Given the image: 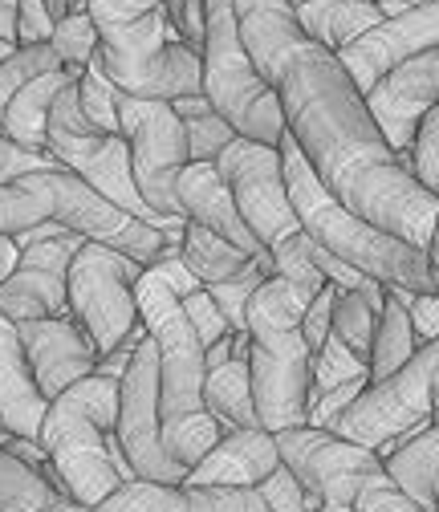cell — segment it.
<instances>
[{
  "instance_id": "35",
  "label": "cell",
  "mask_w": 439,
  "mask_h": 512,
  "mask_svg": "<svg viewBox=\"0 0 439 512\" xmlns=\"http://www.w3.org/2000/svg\"><path fill=\"white\" fill-rule=\"evenodd\" d=\"M183 126H187V147H192V163H216V159L224 155V147L236 139V126H232L216 106H208V110H200V114H192V118H183Z\"/></svg>"
},
{
  "instance_id": "17",
  "label": "cell",
  "mask_w": 439,
  "mask_h": 512,
  "mask_svg": "<svg viewBox=\"0 0 439 512\" xmlns=\"http://www.w3.org/2000/svg\"><path fill=\"white\" fill-rule=\"evenodd\" d=\"M435 45H439V0H427V5H415L399 17H383L374 29H366L362 37L342 45L338 61L366 98L395 66H403L407 57L427 53Z\"/></svg>"
},
{
  "instance_id": "42",
  "label": "cell",
  "mask_w": 439,
  "mask_h": 512,
  "mask_svg": "<svg viewBox=\"0 0 439 512\" xmlns=\"http://www.w3.org/2000/svg\"><path fill=\"white\" fill-rule=\"evenodd\" d=\"M366 387H370V374L350 378V382H338V387H330L326 395H318V399H313V407H309V427H326V431H334V423L342 419V411H346Z\"/></svg>"
},
{
  "instance_id": "22",
  "label": "cell",
  "mask_w": 439,
  "mask_h": 512,
  "mask_svg": "<svg viewBox=\"0 0 439 512\" xmlns=\"http://www.w3.org/2000/svg\"><path fill=\"white\" fill-rule=\"evenodd\" d=\"M179 200H183V216H187V220H196V224L220 232L224 240H232L236 248H244L248 256H257L265 269L277 273L269 248L253 236V228L244 224V216H240V208H236V196H232V187H228V179L220 175L216 163H187L183 175H179Z\"/></svg>"
},
{
  "instance_id": "48",
  "label": "cell",
  "mask_w": 439,
  "mask_h": 512,
  "mask_svg": "<svg viewBox=\"0 0 439 512\" xmlns=\"http://www.w3.org/2000/svg\"><path fill=\"white\" fill-rule=\"evenodd\" d=\"M17 17H21V0H0V41L17 45Z\"/></svg>"
},
{
  "instance_id": "52",
  "label": "cell",
  "mask_w": 439,
  "mask_h": 512,
  "mask_svg": "<svg viewBox=\"0 0 439 512\" xmlns=\"http://www.w3.org/2000/svg\"><path fill=\"white\" fill-rule=\"evenodd\" d=\"M431 395H435V423H439V370H435V382H431Z\"/></svg>"
},
{
  "instance_id": "7",
  "label": "cell",
  "mask_w": 439,
  "mask_h": 512,
  "mask_svg": "<svg viewBox=\"0 0 439 512\" xmlns=\"http://www.w3.org/2000/svg\"><path fill=\"white\" fill-rule=\"evenodd\" d=\"M49 155L61 159V167H70L74 175H82L90 187H98L102 196H110L114 204H122L127 212H135L139 220H147L151 228H159L167 240H183L187 220L179 216H163L155 212L143 191L135 183V167H131V143L127 135H110L86 118L82 98H78V82H70L61 90V98L53 102L49 114Z\"/></svg>"
},
{
  "instance_id": "21",
  "label": "cell",
  "mask_w": 439,
  "mask_h": 512,
  "mask_svg": "<svg viewBox=\"0 0 439 512\" xmlns=\"http://www.w3.org/2000/svg\"><path fill=\"white\" fill-rule=\"evenodd\" d=\"M281 447L277 435L265 427H228L216 447L192 464L183 484H204V488H257L269 480L273 468H281Z\"/></svg>"
},
{
  "instance_id": "19",
  "label": "cell",
  "mask_w": 439,
  "mask_h": 512,
  "mask_svg": "<svg viewBox=\"0 0 439 512\" xmlns=\"http://www.w3.org/2000/svg\"><path fill=\"white\" fill-rule=\"evenodd\" d=\"M439 102V45L427 53L407 57L403 66H395L379 86L366 94V106L374 114V122L383 126L387 143L407 155L415 135H419V122L427 118V110Z\"/></svg>"
},
{
  "instance_id": "36",
  "label": "cell",
  "mask_w": 439,
  "mask_h": 512,
  "mask_svg": "<svg viewBox=\"0 0 439 512\" xmlns=\"http://www.w3.org/2000/svg\"><path fill=\"white\" fill-rule=\"evenodd\" d=\"M411 171L415 179L431 191V196H439V102L427 110V118L419 122V135L411 143Z\"/></svg>"
},
{
  "instance_id": "26",
  "label": "cell",
  "mask_w": 439,
  "mask_h": 512,
  "mask_svg": "<svg viewBox=\"0 0 439 512\" xmlns=\"http://www.w3.org/2000/svg\"><path fill=\"white\" fill-rule=\"evenodd\" d=\"M204 403L224 431L228 427H261L257 399H253V366H248V358H232V362L208 370Z\"/></svg>"
},
{
  "instance_id": "41",
  "label": "cell",
  "mask_w": 439,
  "mask_h": 512,
  "mask_svg": "<svg viewBox=\"0 0 439 512\" xmlns=\"http://www.w3.org/2000/svg\"><path fill=\"white\" fill-rule=\"evenodd\" d=\"M338 297H342V285H334V281H326L318 293H313V301L305 305V317H301V330H305V338H309V346H313V354L322 350V342L334 334V305H338Z\"/></svg>"
},
{
  "instance_id": "31",
  "label": "cell",
  "mask_w": 439,
  "mask_h": 512,
  "mask_svg": "<svg viewBox=\"0 0 439 512\" xmlns=\"http://www.w3.org/2000/svg\"><path fill=\"white\" fill-rule=\"evenodd\" d=\"M49 41H53V49L61 53V61H66V70H70L74 78H82L86 66H90V57H94L98 45H102V33H98V21H94L90 5L74 9L66 21H57Z\"/></svg>"
},
{
  "instance_id": "8",
  "label": "cell",
  "mask_w": 439,
  "mask_h": 512,
  "mask_svg": "<svg viewBox=\"0 0 439 512\" xmlns=\"http://www.w3.org/2000/svg\"><path fill=\"white\" fill-rule=\"evenodd\" d=\"M98 33V53L118 90L163 102L204 94V53L179 41L163 5L122 25H98Z\"/></svg>"
},
{
  "instance_id": "3",
  "label": "cell",
  "mask_w": 439,
  "mask_h": 512,
  "mask_svg": "<svg viewBox=\"0 0 439 512\" xmlns=\"http://www.w3.org/2000/svg\"><path fill=\"white\" fill-rule=\"evenodd\" d=\"M277 147H281V163H285L289 200H293L297 220L309 232V240H318L322 248L342 256L346 265L362 269L366 277H379L383 285L435 293V273H431L427 248H415L403 236H395V232H387L379 224L362 220L358 212H350L322 183V175L313 171V163L305 159L301 143L289 131H285V139Z\"/></svg>"
},
{
  "instance_id": "24",
  "label": "cell",
  "mask_w": 439,
  "mask_h": 512,
  "mask_svg": "<svg viewBox=\"0 0 439 512\" xmlns=\"http://www.w3.org/2000/svg\"><path fill=\"white\" fill-rule=\"evenodd\" d=\"M297 21L318 45L338 53L342 45H350L354 37H362L366 29L379 25L383 9L374 5V0H301Z\"/></svg>"
},
{
  "instance_id": "34",
  "label": "cell",
  "mask_w": 439,
  "mask_h": 512,
  "mask_svg": "<svg viewBox=\"0 0 439 512\" xmlns=\"http://www.w3.org/2000/svg\"><path fill=\"white\" fill-rule=\"evenodd\" d=\"M265 277H273L265 265H248L244 273H236V277H228V281H212V285H208V293L216 297L220 313L228 317V326H232L236 334H244V330H248V301H253V293L265 285Z\"/></svg>"
},
{
  "instance_id": "30",
  "label": "cell",
  "mask_w": 439,
  "mask_h": 512,
  "mask_svg": "<svg viewBox=\"0 0 439 512\" xmlns=\"http://www.w3.org/2000/svg\"><path fill=\"white\" fill-rule=\"evenodd\" d=\"M66 70V61L53 49V41H37V45H17L13 53L0 57V118H5V106L13 102V94L21 86H29L41 74Z\"/></svg>"
},
{
  "instance_id": "16",
  "label": "cell",
  "mask_w": 439,
  "mask_h": 512,
  "mask_svg": "<svg viewBox=\"0 0 439 512\" xmlns=\"http://www.w3.org/2000/svg\"><path fill=\"white\" fill-rule=\"evenodd\" d=\"M86 236L66 232L53 240H33L21 248V261L13 277L0 285V309L13 322H29V317H70V265Z\"/></svg>"
},
{
  "instance_id": "53",
  "label": "cell",
  "mask_w": 439,
  "mask_h": 512,
  "mask_svg": "<svg viewBox=\"0 0 439 512\" xmlns=\"http://www.w3.org/2000/svg\"><path fill=\"white\" fill-rule=\"evenodd\" d=\"M322 512H354V504H322Z\"/></svg>"
},
{
  "instance_id": "25",
  "label": "cell",
  "mask_w": 439,
  "mask_h": 512,
  "mask_svg": "<svg viewBox=\"0 0 439 512\" xmlns=\"http://www.w3.org/2000/svg\"><path fill=\"white\" fill-rule=\"evenodd\" d=\"M387 476L427 512L439 508V423H427L407 435L399 452L387 456Z\"/></svg>"
},
{
  "instance_id": "13",
  "label": "cell",
  "mask_w": 439,
  "mask_h": 512,
  "mask_svg": "<svg viewBox=\"0 0 439 512\" xmlns=\"http://www.w3.org/2000/svg\"><path fill=\"white\" fill-rule=\"evenodd\" d=\"M37 179L49 191L53 220H61L70 232H78L86 240H98V244H110L118 252L135 256L139 265H155L163 252H171V248L183 244V240H167L159 228H151L135 212L114 204L110 196H102L98 187H90L70 167H61V171H37Z\"/></svg>"
},
{
  "instance_id": "27",
  "label": "cell",
  "mask_w": 439,
  "mask_h": 512,
  "mask_svg": "<svg viewBox=\"0 0 439 512\" xmlns=\"http://www.w3.org/2000/svg\"><path fill=\"white\" fill-rule=\"evenodd\" d=\"M179 256H183L187 269H192L204 285H212V281H228V277L244 273L248 265H261L257 256H248L244 248H236L232 240H224L220 232H212V228H204V224H196V220H187ZM269 273H273V269H269Z\"/></svg>"
},
{
  "instance_id": "29",
  "label": "cell",
  "mask_w": 439,
  "mask_h": 512,
  "mask_svg": "<svg viewBox=\"0 0 439 512\" xmlns=\"http://www.w3.org/2000/svg\"><path fill=\"white\" fill-rule=\"evenodd\" d=\"M53 500L61 496L49 488V480L25 460H17L9 447H0V512H41Z\"/></svg>"
},
{
  "instance_id": "20",
  "label": "cell",
  "mask_w": 439,
  "mask_h": 512,
  "mask_svg": "<svg viewBox=\"0 0 439 512\" xmlns=\"http://www.w3.org/2000/svg\"><path fill=\"white\" fill-rule=\"evenodd\" d=\"M90 512H273L257 488H204V484H151L127 480Z\"/></svg>"
},
{
  "instance_id": "50",
  "label": "cell",
  "mask_w": 439,
  "mask_h": 512,
  "mask_svg": "<svg viewBox=\"0 0 439 512\" xmlns=\"http://www.w3.org/2000/svg\"><path fill=\"white\" fill-rule=\"evenodd\" d=\"M427 256H431V273H435V293H439V220H435V232H431Z\"/></svg>"
},
{
  "instance_id": "15",
  "label": "cell",
  "mask_w": 439,
  "mask_h": 512,
  "mask_svg": "<svg viewBox=\"0 0 439 512\" xmlns=\"http://www.w3.org/2000/svg\"><path fill=\"white\" fill-rule=\"evenodd\" d=\"M277 447L281 460L305 484V492H313L322 504H354L358 488L387 468L374 447H362L354 439H342L338 431L309 423L277 431Z\"/></svg>"
},
{
  "instance_id": "14",
  "label": "cell",
  "mask_w": 439,
  "mask_h": 512,
  "mask_svg": "<svg viewBox=\"0 0 439 512\" xmlns=\"http://www.w3.org/2000/svg\"><path fill=\"white\" fill-rule=\"evenodd\" d=\"M118 439L127 452L139 480L151 484H183L187 468L163 435V411H159V346L147 330L143 346L135 350L131 370L122 374V403H118Z\"/></svg>"
},
{
  "instance_id": "32",
  "label": "cell",
  "mask_w": 439,
  "mask_h": 512,
  "mask_svg": "<svg viewBox=\"0 0 439 512\" xmlns=\"http://www.w3.org/2000/svg\"><path fill=\"white\" fill-rule=\"evenodd\" d=\"M78 98H82V110L86 118L98 126V131H110V135H122V118H118V86L114 78L106 74V61L102 53L90 57V66L78 82Z\"/></svg>"
},
{
  "instance_id": "43",
  "label": "cell",
  "mask_w": 439,
  "mask_h": 512,
  "mask_svg": "<svg viewBox=\"0 0 439 512\" xmlns=\"http://www.w3.org/2000/svg\"><path fill=\"white\" fill-rule=\"evenodd\" d=\"M167 21L179 33V41H187L192 49L204 53V33H208V5L204 0H163Z\"/></svg>"
},
{
  "instance_id": "5",
  "label": "cell",
  "mask_w": 439,
  "mask_h": 512,
  "mask_svg": "<svg viewBox=\"0 0 439 512\" xmlns=\"http://www.w3.org/2000/svg\"><path fill=\"white\" fill-rule=\"evenodd\" d=\"M118 403H122V378L94 370L45 407V419L37 431L49 460L66 476L70 496L82 500L86 508L102 504L110 492L127 484L114 472L106 452V431L118 427Z\"/></svg>"
},
{
  "instance_id": "2",
  "label": "cell",
  "mask_w": 439,
  "mask_h": 512,
  "mask_svg": "<svg viewBox=\"0 0 439 512\" xmlns=\"http://www.w3.org/2000/svg\"><path fill=\"white\" fill-rule=\"evenodd\" d=\"M139 317L147 322L155 346H159V411H163V435L167 447L192 468L200 464L224 427L204 403V382H208V346L192 330L183 313V297L171 289L163 265H147L135 285Z\"/></svg>"
},
{
  "instance_id": "47",
  "label": "cell",
  "mask_w": 439,
  "mask_h": 512,
  "mask_svg": "<svg viewBox=\"0 0 439 512\" xmlns=\"http://www.w3.org/2000/svg\"><path fill=\"white\" fill-rule=\"evenodd\" d=\"M17 261H21V244H17V236H13V232H0V285L13 277Z\"/></svg>"
},
{
  "instance_id": "23",
  "label": "cell",
  "mask_w": 439,
  "mask_h": 512,
  "mask_svg": "<svg viewBox=\"0 0 439 512\" xmlns=\"http://www.w3.org/2000/svg\"><path fill=\"white\" fill-rule=\"evenodd\" d=\"M70 82H82V78H74L70 70H53V74H41L29 86H21L13 94V102L5 106L0 131H5L13 143L29 147V151H49V114H53V102L61 98V90H66Z\"/></svg>"
},
{
  "instance_id": "9",
  "label": "cell",
  "mask_w": 439,
  "mask_h": 512,
  "mask_svg": "<svg viewBox=\"0 0 439 512\" xmlns=\"http://www.w3.org/2000/svg\"><path fill=\"white\" fill-rule=\"evenodd\" d=\"M49 216H53V204H49V191L37 179V171L21 175L17 183H0V232L17 236V232H25V228H33V224H41ZM45 407L49 403H45L37 378L29 370L17 322L0 309V415H5L9 431L37 439Z\"/></svg>"
},
{
  "instance_id": "38",
  "label": "cell",
  "mask_w": 439,
  "mask_h": 512,
  "mask_svg": "<svg viewBox=\"0 0 439 512\" xmlns=\"http://www.w3.org/2000/svg\"><path fill=\"white\" fill-rule=\"evenodd\" d=\"M183 313H187V322H192V330L200 334L204 346H212V342H220V338L232 334L228 317L220 313V305H216V297L208 293V285H200L196 293H187V297H183Z\"/></svg>"
},
{
  "instance_id": "39",
  "label": "cell",
  "mask_w": 439,
  "mask_h": 512,
  "mask_svg": "<svg viewBox=\"0 0 439 512\" xmlns=\"http://www.w3.org/2000/svg\"><path fill=\"white\" fill-rule=\"evenodd\" d=\"M33 171H61V159L49 151H29L0 131V183H17L21 175H33Z\"/></svg>"
},
{
  "instance_id": "18",
  "label": "cell",
  "mask_w": 439,
  "mask_h": 512,
  "mask_svg": "<svg viewBox=\"0 0 439 512\" xmlns=\"http://www.w3.org/2000/svg\"><path fill=\"white\" fill-rule=\"evenodd\" d=\"M17 334H21L29 370L37 378L45 403H53L78 378L98 370V346L74 313L70 317H29V322H17Z\"/></svg>"
},
{
  "instance_id": "11",
  "label": "cell",
  "mask_w": 439,
  "mask_h": 512,
  "mask_svg": "<svg viewBox=\"0 0 439 512\" xmlns=\"http://www.w3.org/2000/svg\"><path fill=\"white\" fill-rule=\"evenodd\" d=\"M435 370H439V338L423 342L415 350V358L407 366H399L395 374L370 382L342 411L334 431L362 447H379L391 435H411V431L435 423V395H431Z\"/></svg>"
},
{
  "instance_id": "12",
  "label": "cell",
  "mask_w": 439,
  "mask_h": 512,
  "mask_svg": "<svg viewBox=\"0 0 439 512\" xmlns=\"http://www.w3.org/2000/svg\"><path fill=\"white\" fill-rule=\"evenodd\" d=\"M147 265H139L135 256L118 252L110 244L86 240L70 265V309L74 317L90 330L98 358L110 354L122 338H127L143 317L135 301V285Z\"/></svg>"
},
{
  "instance_id": "45",
  "label": "cell",
  "mask_w": 439,
  "mask_h": 512,
  "mask_svg": "<svg viewBox=\"0 0 439 512\" xmlns=\"http://www.w3.org/2000/svg\"><path fill=\"white\" fill-rule=\"evenodd\" d=\"M163 0H90V13L98 25H122V21H135L151 9H159Z\"/></svg>"
},
{
  "instance_id": "40",
  "label": "cell",
  "mask_w": 439,
  "mask_h": 512,
  "mask_svg": "<svg viewBox=\"0 0 439 512\" xmlns=\"http://www.w3.org/2000/svg\"><path fill=\"white\" fill-rule=\"evenodd\" d=\"M257 492L269 500L273 512H309V492H305V484L297 480V472L289 464L273 468L269 480L257 484Z\"/></svg>"
},
{
  "instance_id": "4",
  "label": "cell",
  "mask_w": 439,
  "mask_h": 512,
  "mask_svg": "<svg viewBox=\"0 0 439 512\" xmlns=\"http://www.w3.org/2000/svg\"><path fill=\"white\" fill-rule=\"evenodd\" d=\"M309 289L285 273L265 277V285L248 301V334H253V399L265 431H285L309 423V391H313V346L301 330Z\"/></svg>"
},
{
  "instance_id": "46",
  "label": "cell",
  "mask_w": 439,
  "mask_h": 512,
  "mask_svg": "<svg viewBox=\"0 0 439 512\" xmlns=\"http://www.w3.org/2000/svg\"><path fill=\"white\" fill-rule=\"evenodd\" d=\"M407 313H411V326H415L419 342L439 338V293H415Z\"/></svg>"
},
{
  "instance_id": "6",
  "label": "cell",
  "mask_w": 439,
  "mask_h": 512,
  "mask_svg": "<svg viewBox=\"0 0 439 512\" xmlns=\"http://www.w3.org/2000/svg\"><path fill=\"white\" fill-rule=\"evenodd\" d=\"M216 167L232 187L244 224L253 228V236L269 248L277 273H285V277H293L309 289H322L326 273L313 265V240L301 228L297 208L289 200L281 147L236 135L224 147V155L216 159Z\"/></svg>"
},
{
  "instance_id": "37",
  "label": "cell",
  "mask_w": 439,
  "mask_h": 512,
  "mask_svg": "<svg viewBox=\"0 0 439 512\" xmlns=\"http://www.w3.org/2000/svg\"><path fill=\"white\" fill-rule=\"evenodd\" d=\"M354 512H427V508H423L419 500H411V496L387 476V468H383L379 476H370V480L358 488Z\"/></svg>"
},
{
  "instance_id": "49",
  "label": "cell",
  "mask_w": 439,
  "mask_h": 512,
  "mask_svg": "<svg viewBox=\"0 0 439 512\" xmlns=\"http://www.w3.org/2000/svg\"><path fill=\"white\" fill-rule=\"evenodd\" d=\"M374 5L383 9V17H399V13L415 9V5H427V0H374Z\"/></svg>"
},
{
  "instance_id": "33",
  "label": "cell",
  "mask_w": 439,
  "mask_h": 512,
  "mask_svg": "<svg viewBox=\"0 0 439 512\" xmlns=\"http://www.w3.org/2000/svg\"><path fill=\"white\" fill-rule=\"evenodd\" d=\"M362 374H370V362L362 354H354L338 334H330L322 342V350L313 354V391H309V399H318L330 387H338V382H350V378H362Z\"/></svg>"
},
{
  "instance_id": "51",
  "label": "cell",
  "mask_w": 439,
  "mask_h": 512,
  "mask_svg": "<svg viewBox=\"0 0 439 512\" xmlns=\"http://www.w3.org/2000/svg\"><path fill=\"white\" fill-rule=\"evenodd\" d=\"M41 512H90L82 500H70V496H61V500H53L49 508H41Z\"/></svg>"
},
{
  "instance_id": "1",
  "label": "cell",
  "mask_w": 439,
  "mask_h": 512,
  "mask_svg": "<svg viewBox=\"0 0 439 512\" xmlns=\"http://www.w3.org/2000/svg\"><path fill=\"white\" fill-rule=\"evenodd\" d=\"M236 17L257 70L281 98L289 135L322 183L362 220L427 248L439 196L415 179L411 155L387 143L338 53L301 29L289 0H236Z\"/></svg>"
},
{
  "instance_id": "28",
  "label": "cell",
  "mask_w": 439,
  "mask_h": 512,
  "mask_svg": "<svg viewBox=\"0 0 439 512\" xmlns=\"http://www.w3.org/2000/svg\"><path fill=\"white\" fill-rule=\"evenodd\" d=\"M419 334L411 326V313L399 297L387 293V309L379 317V330H374V350H370V382H379L387 374H395L399 366H407L419 350Z\"/></svg>"
},
{
  "instance_id": "44",
  "label": "cell",
  "mask_w": 439,
  "mask_h": 512,
  "mask_svg": "<svg viewBox=\"0 0 439 512\" xmlns=\"http://www.w3.org/2000/svg\"><path fill=\"white\" fill-rule=\"evenodd\" d=\"M53 37V17L45 0H21V17H17V45H37Z\"/></svg>"
},
{
  "instance_id": "10",
  "label": "cell",
  "mask_w": 439,
  "mask_h": 512,
  "mask_svg": "<svg viewBox=\"0 0 439 512\" xmlns=\"http://www.w3.org/2000/svg\"><path fill=\"white\" fill-rule=\"evenodd\" d=\"M118 118L122 135L131 143V167L143 200L163 216L187 220L179 200V175L192 163V147H187V126L179 110L163 98H139L118 90Z\"/></svg>"
}]
</instances>
